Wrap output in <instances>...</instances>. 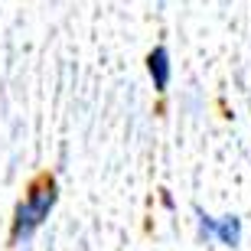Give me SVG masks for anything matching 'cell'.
Segmentation results:
<instances>
[{
  "mask_svg": "<svg viewBox=\"0 0 251 251\" xmlns=\"http://www.w3.org/2000/svg\"><path fill=\"white\" fill-rule=\"evenodd\" d=\"M59 193H56V179L49 176V173H43V176L29 186V193L23 196V202L17 205V212H13V225H10V242L20 245L26 242L29 235L36 232L39 225L49 219V212H52V205H56Z\"/></svg>",
  "mask_w": 251,
  "mask_h": 251,
  "instance_id": "1",
  "label": "cell"
},
{
  "mask_svg": "<svg viewBox=\"0 0 251 251\" xmlns=\"http://www.w3.org/2000/svg\"><path fill=\"white\" fill-rule=\"evenodd\" d=\"M147 72H150V78H153V88H157V92H167L170 75H173V62H170L167 46L150 49V56H147Z\"/></svg>",
  "mask_w": 251,
  "mask_h": 251,
  "instance_id": "2",
  "label": "cell"
},
{
  "mask_svg": "<svg viewBox=\"0 0 251 251\" xmlns=\"http://www.w3.org/2000/svg\"><path fill=\"white\" fill-rule=\"evenodd\" d=\"M219 242L228 245V248H235V245L242 242V219H238V215L219 219Z\"/></svg>",
  "mask_w": 251,
  "mask_h": 251,
  "instance_id": "3",
  "label": "cell"
},
{
  "mask_svg": "<svg viewBox=\"0 0 251 251\" xmlns=\"http://www.w3.org/2000/svg\"><path fill=\"white\" fill-rule=\"evenodd\" d=\"M196 222H199V235H202L205 242H219V219H212L202 209H196Z\"/></svg>",
  "mask_w": 251,
  "mask_h": 251,
  "instance_id": "4",
  "label": "cell"
}]
</instances>
